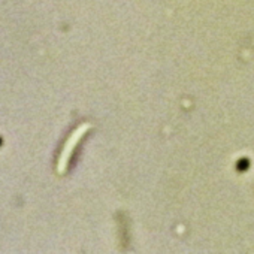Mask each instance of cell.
Here are the masks:
<instances>
[{
    "label": "cell",
    "mask_w": 254,
    "mask_h": 254,
    "mask_svg": "<svg viewBox=\"0 0 254 254\" xmlns=\"http://www.w3.org/2000/svg\"><path fill=\"white\" fill-rule=\"evenodd\" d=\"M90 129L88 124H81L78 126L76 129L70 133V136L66 139V142L63 144V148L60 151V156H59V160H57V172L59 174H64L67 171V166L70 163V159H72V154L75 153L76 150V145L79 144V141L82 139L84 133Z\"/></svg>",
    "instance_id": "1"
}]
</instances>
